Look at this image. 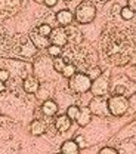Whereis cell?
I'll list each match as a JSON object with an SVG mask.
<instances>
[{
  "label": "cell",
  "mask_w": 136,
  "mask_h": 154,
  "mask_svg": "<svg viewBox=\"0 0 136 154\" xmlns=\"http://www.w3.org/2000/svg\"><path fill=\"white\" fill-rule=\"evenodd\" d=\"M101 51L104 58L113 65H126L135 54L132 40L120 28H110L102 34Z\"/></svg>",
  "instance_id": "cell-1"
},
{
  "label": "cell",
  "mask_w": 136,
  "mask_h": 154,
  "mask_svg": "<svg viewBox=\"0 0 136 154\" xmlns=\"http://www.w3.org/2000/svg\"><path fill=\"white\" fill-rule=\"evenodd\" d=\"M90 85H92L90 77L87 76L86 73H83V71H76L73 76L68 79L70 89L74 94H78V95L86 94L87 91H90Z\"/></svg>",
  "instance_id": "cell-2"
},
{
  "label": "cell",
  "mask_w": 136,
  "mask_h": 154,
  "mask_svg": "<svg viewBox=\"0 0 136 154\" xmlns=\"http://www.w3.org/2000/svg\"><path fill=\"white\" fill-rule=\"evenodd\" d=\"M74 18L78 24H90L96 18V6L90 2H81L76 9Z\"/></svg>",
  "instance_id": "cell-3"
},
{
  "label": "cell",
  "mask_w": 136,
  "mask_h": 154,
  "mask_svg": "<svg viewBox=\"0 0 136 154\" xmlns=\"http://www.w3.org/2000/svg\"><path fill=\"white\" fill-rule=\"evenodd\" d=\"M107 108H108V113L116 117L123 116L127 110H129V101L124 95H111L107 101Z\"/></svg>",
  "instance_id": "cell-4"
},
{
  "label": "cell",
  "mask_w": 136,
  "mask_h": 154,
  "mask_svg": "<svg viewBox=\"0 0 136 154\" xmlns=\"http://www.w3.org/2000/svg\"><path fill=\"white\" fill-rule=\"evenodd\" d=\"M90 91L95 96H104L108 95L110 92V73H101L96 79L92 80Z\"/></svg>",
  "instance_id": "cell-5"
},
{
  "label": "cell",
  "mask_w": 136,
  "mask_h": 154,
  "mask_svg": "<svg viewBox=\"0 0 136 154\" xmlns=\"http://www.w3.org/2000/svg\"><path fill=\"white\" fill-rule=\"evenodd\" d=\"M49 42L50 45H55L59 48H65L68 45V36H67V31L64 27H56V28H52L50 34H49Z\"/></svg>",
  "instance_id": "cell-6"
},
{
  "label": "cell",
  "mask_w": 136,
  "mask_h": 154,
  "mask_svg": "<svg viewBox=\"0 0 136 154\" xmlns=\"http://www.w3.org/2000/svg\"><path fill=\"white\" fill-rule=\"evenodd\" d=\"M22 88H24V91L27 94H37L40 89V80L37 77H34L33 74H28V76L24 77Z\"/></svg>",
  "instance_id": "cell-7"
},
{
  "label": "cell",
  "mask_w": 136,
  "mask_h": 154,
  "mask_svg": "<svg viewBox=\"0 0 136 154\" xmlns=\"http://www.w3.org/2000/svg\"><path fill=\"white\" fill-rule=\"evenodd\" d=\"M30 40L33 42V45L37 48V49H47L49 48V45H50V42H49V37H46V36H43V34H40L39 31H37V28H34L31 33H30Z\"/></svg>",
  "instance_id": "cell-8"
},
{
  "label": "cell",
  "mask_w": 136,
  "mask_h": 154,
  "mask_svg": "<svg viewBox=\"0 0 136 154\" xmlns=\"http://www.w3.org/2000/svg\"><path fill=\"white\" fill-rule=\"evenodd\" d=\"M92 114H98V116H105L108 113V108H107V102H104L102 96H95L89 105Z\"/></svg>",
  "instance_id": "cell-9"
},
{
  "label": "cell",
  "mask_w": 136,
  "mask_h": 154,
  "mask_svg": "<svg viewBox=\"0 0 136 154\" xmlns=\"http://www.w3.org/2000/svg\"><path fill=\"white\" fill-rule=\"evenodd\" d=\"M20 0H0V17L5 18L3 12H8V17H11L14 12L20 9Z\"/></svg>",
  "instance_id": "cell-10"
},
{
  "label": "cell",
  "mask_w": 136,
  "mask_h": 154,
  "mask_svg": "<svg viewBox=\"0 0 136 154\" xmlns=\"http://www.w3.org/2000/svg\"><path fill=\"white\" fill-rule=\"evenodd\" d=\"M53 126H55V129L58 131L59 134H64V132L70 131V128H71V120L68 119L67 114H59V116H56L55 120H53Z\"/></svg>",
  "instance_id": "cell-11"
},
{
  "label": "cell",
  "mask_w": 136,
  "mask_h": 154,
  "mask_svg": "<svg viewBox=\"0 0 136 154\" xmlns=\"http://www.w3.org/2000/svg\"><path fill=\"white\" fill-rule=\"evenodd\" d=\"M56 21L61 27H68L73 24L74 21V14L68 9H61L58 14H56Z\"/></svg>",
  "instance_id": "cell-12"
},
{
  "label": "cell",
  "mask_w": 136,
  "mask_h": 154,
  "mask_svg": "<svg viewBox=\"0 0 136 154\" xmlns=\"http://www.w3.org/2000/svg\"><path fill=\"white\" fill-rule=\"evenodd\" d=\"M46 131H47V125L41 119H34L30 123V134L33 136H40V135L46 134Z\"/></svg>",
  "instance_id": "cell-13"
},
{
  "label": "cell",
  "mask_w": 136,
  "mask_h": 154,
  "mask_svg": "<svg viewBox=\"0 0 136 154\" xmlns=\"http://www.w3.org/2000/svg\"><path fill=\"white\" fill-rule=\"evenodd\" d=\"M90 120H92V111H90V108H89V107H80V108H78L77 119H76L78 126L84 128L86 125L90 123Z\"/></svg>",
  "instance_id": "cell-14"
},
{
  "label": "cell",
  "mask_w": 136,
  "mask_h": 154,
  "mask_svg": "<svg viewBox=\"0 0 136 154\" xmlns=\"http://www.w3.org/2000/svg\"><path fill=\"white\" fill-rule=\"evenodd\" d=\"M41 113L46 116V117H53L58 113V104L52 99H46L43 104H41Z\"/></svg>",
  "instance_id": "cell-15"
},
{
  "label": "cell",
  "mask_w": 136,
  "mask_h": 154,
  "mask_svg": "<svg viewBox=\"0 0 136 154\" xmlns=\"http://www.w3.org/2000/svg\"><path fill=\"white\" fill-rule=\"evenodd\" d=\"M65 31H67V36H68V43L77 46V45H80V43L83 42V36H81V33L78 31V28L68 25V28H67Z\"/></svg>",
  "instance_id": "cell-16"
},
{
  "label": "cell",
  "mask_w": 136,
  "mask_h": 154,
  "mask_svg": "<svg viewBox=\"0 0 136 154\" xmlns=\"http://www.w3.org/2000/svg\"><path fill=\"white\" fill-rule=\"evenodd\" d=\"M61 151L64 154H77L80 151V148H78V145L76 144L74 139H68V141H64L62 142Z\"/></svg>",
  "instance_id": "cell-17"
},
{
  "label": "cell",
  "mask_w": 136,
  "mask_h": 154,
  "mask_svg": "<svg viewBox=\"0 0 136 154\" xmlns=\"http://www.w3.org/2000/svg\"><path fill=\"white\" fill-rule=\"evenodd\" d=\"M76 71H77V65H76L74 62H67L65 67L62 68L61 74H62V77H65V79H70Z\"/></svg>",
  "instance_id": "cell-18"
},
{
  "label": "cell",
  "mask_w": 136,
  "mask_h": 154,
  "mask_svg": "<svg viewBox=\"0 0 136 154\" xmlns=\"http://www.w3.org/2000/svg\"><path fill=\"white\" fill-rule=\"evenodd\" d=\"M67 62H70V61H68L65 57H61V55H59V57H56L55 59H53V64H52V65H53V68H55L58 73H61Z\"/></svg>",
  "instance_id": "cell-19"
},
{
  "label": "cell",
  "mask_w": 136,
  "mask_h": 154,
  "mask_svg": "<svg viewBox=\"0 0 136 154\" xmlns=\"http://www.w3.org/2000/svg\"><path fill=\"white\" fill-rule=\"evenodd\" d=\"M120 17L123 19H126V21H130V19L135 17V12L126 6V8H121V9H120Z\"/></svg>",
  "instance_id": "cell-20"
},
{
  "label": "cell",
  "mask_w": 136,
  "mask_h": 154,
  "mask_svg": "<svg viewBox=\"0 0 136 154\" xmlns=\"http://www.w3.org/2000/svg\"><path fill=\"white\" fill-rule=\"evenodd\" d=\"M102 71H101V68L98 67V65H93V67H89L87 70H86V74L90 77V80H93V79H96L99 74H101Z\"/></svg>",
  "instance_id": "cell-21"
},
{
  "label": "cell",
  "mask_w": 136,
  "mask_h": 154,
  "mask_svg": "<svg viewBox=\"0 0 136 154\" xmlns=\"http://www.w3.org/2000/svg\"><path fill=\"white\" fill-rule=\"evenodd\" d=\"M78 108H80V107H77V105H70V107L67 108V116H68V119H70L71 122L77 119Z\"/></svg>",
  "instance_id": "cell-22"
},
{
  "label": "cell",
  "mask_w": 136,
  "mask_h": 154,
  "mask_svg": "<svg viewBox=\"0 0 136 154\" xmlns=\"http://www.w3.org/2000/svg\"><path fill=\"white\" fill-rule=\"evenodd\" d=\"M47 54H49L50 57L56 58V57H59V55H62V48L55 46V45H49V48H47Z\"/></svg>",
  "instance_id": "cell-23"
},
{
  "label": "cell",
  "mask_w": 136,
  "mask_h": 154,
  "mask_svg": "<svg viewBox=\"0 0 136 154\" xmlns=\"http://www.w3.org/2000/svg\"><path fill=\"white\" fill-rule=\"evenodd\" d=\"M37 31H39L40 34L49 37V34H50V31H52V27H50L49 24H40L39 27H37Z\"/></svg>",
  "instance_id": "cell-24"
},
{
  "label": "cell",
  "mask_w": 136,
  "mask_h": 154,
  "mask_svg": "<svg viewBox=\"0 0 136 154\" xmlns=\"http://www.w3.org/2000/svg\"><path fill=\"white\" fill-rule=\"evenodd\" d=\"M74 141H76V144L78 145V148H80V150L86 147V139H84V136H83V135H77V136L74 138Z\"/></svg>",
  "instance_id": "cell-25"
},
{
  "label": "cell",
  "mask_w": 136,
  "mask_h": 154,
  "mask_svg": "<svg viewBox=\"0 0 136 154\" xmlns=\"http://www.w3.org/2000/svg\"><path fill=\"white\" fill-rule=\"evenodd\" d=\"M11 79V73L8 71V70H5V68H0V82H8Z\"/></svg>",
  "instance_id": "cell-26"
},
{
  "label": "cell",
  "mask_w": 136,
  "mask_h": 154,
  "mask_svg": "<svg viewBox=\"0 0 136 154\" xmlns=\"http://www.w3.org/2000/svg\"><path fill=\"white\" fill-rule=\"evenodd\" d=\"M99 154H118V151L113 147H104L99 150Z\"/></svg>",
  "instance_id": "cell-27"
},
{
  "label": "cell",
  "mask_w": 136,
  "mask_h": 154,
  "mask_svg": "<svg viewBox=\"0 0 136 154\" xmlns=\"http://www.w3.org/2000/svg\"><path fill=\"white\" fill-rule=\"evenodd\" d=\"M43 3H44L47 8H53V6L58 3V0H43Z\"/></svg>",
  "instance_id": "cell-28"
},
{
  "label": "cell",
  "mask_w": 136,
  "mask_h": 154,
  "mask_svg": "<svg viewBox=\"0 0 136 154\" xmlns=\"http://www.w3.org/2000/svg\"><path fill=\"white\" fill-rule=\"evenodd\" d=\"M127 8L132 9L133 12L136 11V0H127Z\"/></svg>",
  "instance_id": "cell-29"
},
{
  "label": "cell",
  "mask_w": 136,
  "mask_h": 154,
  "mask_svg": "<svg viewBox=\"0 0 136 154\" xmlns=\"http://www.w3.org/2000/svg\"><path fill=\"white\" fill-rule=\"evenodd\" d=\"M114 94H117V95H124V94H126V88H124V86H117Z\"/></svg>",
  "instance_id": "cell-30"
},
{
  "label": "cell",
  "mask_w": 136,
  "mask_h": 154,
  "mask_svg": "<svg viewBox=\"0 0 136 154\" xmlns=\"http://www.w3.org/2000/svg\"><path fill=\"white\" fill-rule=\"evenodd\" d=\"M5 89H6V86H5V82H0V94H2Z\"/></svg>",
  "instance_id": "cell-31"
},
{
  "label": "cell",
  "mask_w": 136,
  "mask_h": 154,
  "mask_svg": "<svg viewBox=\"0 0 136 154\" xmlns=\"http://www.w3.org/2000/svg\"><path fill=\"white\" fill-rule=\"evenodd\" d=\"M101 3H107V2H110V0H99Z\"/></svg>",
  "instance_id": "cell-32"
},
{
  "label": "cell",
  "mask_w": 136,
  "mask_h": 154,
  "mask_svg": "<svg viewBox=\"0 0 136 154\" xmlns=\"http://www.w3.org/2000/svg\"><path fill=\"white\" fill-rule=\"evenodd\" d=\"M36 3H43V0H34Z\"/></svg>",
  "instance_id": "cell-33"
},
{
  "label": "cell",
  "mask_w": 136,
  "mask_h": 154,
  "mask_svg": "<svg viewBox=\"0 0 136 154\" xmlns=\"http://www.w3.org/2000/svg\"><path fill=\"white\" fill-rule=\"evenodd\" d=\"M65 2H70V0H65Z\"/></svg>",
  "instance_id": "cell-34"
}]
</instances>
